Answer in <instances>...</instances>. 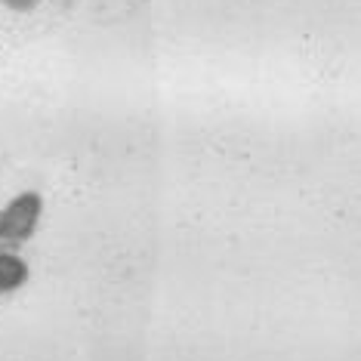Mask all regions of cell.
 I'll use <instances>...</instances> for the list:
<instances>
[{
    "label": "cell",
    "instance_id": "1",
    "mask_svg": "<svg viewBox=\"0 0 361 361\" xmlns=\"http://www.w3.org/2000/svg\"><path fill=\"white\" fill-rule=\"evenodd\" d=\"M44 213V198L37 192H22L0 210V244H22L35 235Z\"/></svg>",
    "mask_w": 361,
    "mask_h": 361
},
{
    "label": "cell",
    "instance_id": "3",
    "mask_svg": "<svg viewBox=\"0 0 361 361\" xmlns=\"http://www.w3.org/2000/svg\"><path fill=\"white\" fill-rule=\"evenodd\" d=\"M10 13H35L40 6V0H0Z\"/></svg>",
    "mask_w": 361,
    "mask_h": 361
},
{
    "label": "cell",
    "instance_id": "2",
    "mask_svg": "<svg viewBox=\"0 0 361 361\" xmlns=\"http://www.w3.org/2000/svg\"><path fill=\"white\" fill-rule=\"evenodd\" d=\"M28 278V266L22 257H16L13 250H0V293H10L16 287H22Z\"/></svg>",
    "mask_w": 361,
    "mask_h": 361
}]
</instances>
